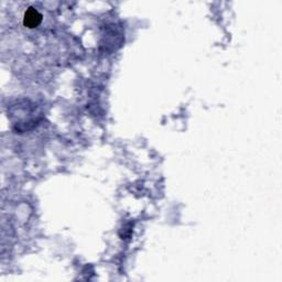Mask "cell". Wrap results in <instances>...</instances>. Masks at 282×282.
<instances>
[{"instance_id": "obj_1", "label": "cell", "mask_w": 282, "mask_h": 282, "mask_svg": "<svg viewBox=\"0 0 282 282\" xmlns=\"http://www.w3.org/2000/svg\"><path fill=\"white\" fill-rule=\"evenodd\" d=\"M42 21V15L39 12L37 9L30 7L27 9V11L24 12L23 17V24L28 28H36L39 24L41 23Z\"/></svg>"}]
</instances>
